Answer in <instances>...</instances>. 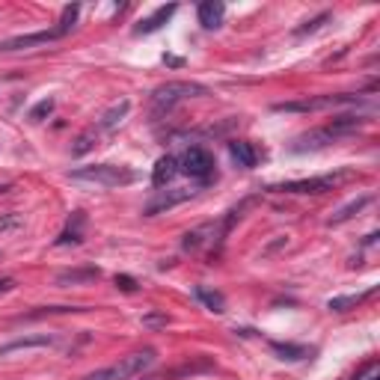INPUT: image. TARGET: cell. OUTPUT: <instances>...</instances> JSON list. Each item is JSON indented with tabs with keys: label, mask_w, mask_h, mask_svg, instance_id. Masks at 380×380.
<instances>
[{
	"label": "cell",
	"mask_w": 380,
	"mask_h": 380,
	"mask_svg": "<svg viewBox=\"0 0 380 380\" xmlns=\"http://www.w3.org/2000/svg\"><path fill=\"white\" fill-rule=\"evenodd\" d=\"M199 95H208V86L193 84V81H166V84H161V86L152 93L155 116L170 113L175 104L187 102V98H199Z\"/></svg>",
	"instance_id": "6da1fadb"
},
{
	"label": "cell",
	"mask_w": 380,
	"mask_h": 380,
	"mask_svg": "<svg viewBox=\"0 0 380 380\" xmlns=\"http://www.w3.org/2000/svg\"><path fill=\"white\" fill-rule=\"evenodd\" d=\"M155 360H158V354H155L152 348H146V351H137V354L122 356L119 363H113V365L102 368V372L86 374L84 380H131V377L143 374V372H146V368H152V365H155Z\"/></svg>",
	"instance_id": "7a4b0ae2"
},
{
	"label": "cell",
	"mask_w": 380,
	"mask_h": 380,
	"mask_svg": "<svg viewBox=\"0 0 380 380\" xmlns=\"http://www.w3.org/2000/svg\"><path fill=\"white\" fill-rule=\"evenodd\" d=\"M74 182H89L98 187H125L131 182H137V173L128 166H116V164H93V166H81L72 170Z\"/></svg>",
	"instance_id": "3957f363"
},
{
	"label": "cell",
	"mask_w": 380,
	"mask_h": 380,
	"mask_svg": "<svg viewBox=\"0 0 380 380\" xmlns=\"http://www.w3.org/2000/svg\"><path fill=\"white\" fill-rule=\"evenodd\" d=\"M214 155H211L208 149L203 146H190L184 155H182V161H178V173H187L190 178H196V182H211L214 178Z\"/></svg>",
	"instance_id": "277c9868"
},
{
	"label": "cell",
	"mask_w": 380,
	"mask_h": 380,
	"mask_svg": "<svg viewBox=\"0 0 380 380\" xmlns=\"http://www.w3.org/2000/svg\"><path fill=\"white\" fill-rule=\"evenodd\" d=\"M342 178H348V173L321 175V178H303V182H283V184H271L267 190H279V193H327V190L336 187Z\"/></svg>",
	"instance_id": "5b68a950"
},
{
	"label": "cell",
	"mask_w": 380,
	"mask_h": 380,
	"mask_svg": "<svg viewBox=\"0 0 380 380\" xmlns=\"http://www.w3.org/2000/svg\"><path fill=\"white\" fill-rule=\"evenodd\" d=\"M339 104H363L360 95H324V98H309V102H288L276 104V113H306V110H321V107H339Z\"/></svg>",
	"instance_id": "8992f818"
},
{
	"label": "cell",
	"mask_w": 380,
	"mask_h": 380,
	"mask_svg": "<svg viewBox=\"0 0 380 380\" xmlns=\"http://www.w3.org/2000/svg\"><path fill=\"white\" fill-rule=\"evenodd\" d=\"M65 33L60 27H51V30H39V33H27V36H13V39H3L0 42V51H24V48H36V45H48V42H57L63 39Z\"/></svg>",
	"instance_id": "52a82bcc"
},
{
	"label": "cell",
	"mask_w": 380,
	"mask_h": 380,
	"mask_svg": "<svg viewBox=\"0 0 380 380\" xmlns=\"http://www.w3.org/2000/svg\"><path fill=\"white\" fill-rule=\"evenodd\" d=\"M190 196H193V190H184V187H178V190H158V196L149 199V203H146V208H143V214H146V217L164 214V211H170V208H175V205L187 203Z\"/></svg>",
	"instance_id": "ba28073f"
},
{
	"label": "cell",
	"mask_w": 380,
	"mask_h": 380,
	"mask_svg": "<svg viewBox=\"0 0 380 380\" xmlns=\"http://www.w3.org/2000/svg\"><path fill=\"white\" fill-rule=\"evenodd\" d=\"M60 336H54V333H36V336H21V339H13L9 345H0V356H9L15 351H30V348H51V345H57Z\"/></svg>",
	"instance_id": "9c48e42d"
},
{
	"label": "cell",
	"mask_w": 380,
	"mask_h": 380,
	"mask_svg": "<svg viewBox=\"0 0 380 380\" xmlns=\"http://www.w3.org/2000/svg\"><path fill=\"white\" fill-rule=\"evenodd\" d=\"M84 226H86V214H84V211H72L69 223H65V229L60 232V238H57V247L81 244V241H84Z\"/></svg>",
	"instance_id": "30bf717a"
},
{
	"label": "cell",
	"mask_w": 380,
	"mask_h": 380,
	"mask_svg": "<svg viewBox=\"0 0 380 380\" xmlns=\"http://www.w3.org/2000/svg\"><path fill=\"white\" fill-rule=\"evenodd\" d=\"M223 15H226V6H223L220 0H205V3H199V9H196V18L205 30H217L223 24Z\"/></svg>",
	"instance_id": "8fae6325"
},
{
	"label": "cell",
	"mask_w": 380,
	"mask_h": 380,
	"mask_svg": "<svg viewBox=\"0 0 380 380\" xmlns=\"http://www.w3.org/2000/svg\"><path fill=\"white\" fill-rule=\"evenodd\" d=\"M229 155L235 158V164L244 166V170H253V166L259 164V149H255L250 140H232L229 143Z\"/></svg>",
	"instance_id": "7c38bea8"
},
{
	"label": "cell",
	"mask_w": 380,
	"mask_h": 380,
	"mask_svg": "<svg viewBox=\"0 0 380 380\" xmlns=\"http://www.w3.org/2000/svg\"><path fill=\"white\" fill-rule=\"evenodd\" d=\"M98 276H102V271H98V267H74V271H63V274H57V279H54V283L63 285V288H69V285L95 283Z\"/></svg>",
	"instance_id": "4fadbf2b"
},
{
	"label": "cell",
	"mask_w": 380,
	"mask_h": 380,
	"mask_svg": "<svg viewBox=\"0 0 380 380\" xmlns=\"http://www.w3.org/2000/svg\"><path fill=\"white\" fill-rule=\"evenodd\" d=\"M175 3H170V6H161V9H155V13L149 15V18H143L137 27H134V33H137V36H143V33H155V30H161L166 21H170L173 15H175Z\"/></svg>",
	"instance_id": "5bb4252c"
},
{
	"label": "cell",
	"mask_w": 380,
	"mask_h": 380,
	"mask_svg": "<svg viewBox=\"0 0 380 380\" xmlns=\"http://www.w3.org/2000/svg\"><path fill=\"white\" fill-rule=\"evenodd\" d=\"M175 175H178V158L164 155V158H158V164H155V170H152V184L164 187V184H170Z\"/></svg>",
	"instance_id": "9a60e30c"
},
{
	"label": "cell",
	"mask_w": 380,
	"mask_h": 380,
	"mask_svg": "<svg viewBox=\"0 0 380 380\" xmlns=\"http://www.w3.org/2000/svg\"><path fill=\"white\" fill-rule=\"evenodd\" d=\"M372 193H363V196H356V199H351V203L348 205H342L339 211H336V214H333L327 223H330V226H342V223H348L351 217H356V214H360V211L368 205V203H372Z\"/></svg>",
	"instance_id": "2e32d148"
},
{
	"label": "cell",
	"mask_w": 380,
	"mask_h": 380,
	"mask_svg": "<svg viewBox=\"0 0 380 380\" xmlns=\"http://www.w3.org/2000/svg\"><path fill=\"white\" fill-rule=\"evenodd\" d=\"M214 235H217L214 223H205V226H199V229H193V232H187V235H184L182 247H184L187 253H196L199 247H205L208 241H214ZM217 241H220V238H217Z\"/></svg>",
	"instance_id": "e0dca14e"
},
{
	"label": "cell",
	"mask_w": 380,
	"mask_h": 380,
	"mask_svg": "<svg viewBox=\"0 0 380 380\" xmlns=\"http://www.w3.org/2000/svg\"><path fill=\"white\" fill-rule=\"evenodd\" d=\"M128 110H131V102H128V98H122V102H116L113 107H107L104 113H102V119H98V131H113L119 122L128 116Z\"/></svg>",
	"instance_id": "ac0fdd59"
},
{
	"label": "cell",
	"mask_w": 380,
	"mask_h": 380,
	"mask_svg": "<svg viewBox=\"0 0 380 380\" xmlns=\"http://www.w3.org/2000/svg\"><path fill=\"white\" fill-rule=\"evenodd\" d=\"M193 297H196L205 309L217 312V315H223V312H226V297H223L220 292H211V288H205V285H196V288H193Z\"/></svg>",
	"instance_id": "d6986e66"
},
{
	"label": "cell",
	"mask_w": 380,
	"mask_h": 380,
	"mask_svg": "<svg viewBox=\"0 0 380 380\" xmlns=\"http://www.w3.org/2000/svg\"><path fill=\"white\" fill-rule=\"evenodd\" d=\"M98 134H102L98 128H86V131L81 134V137L74 140V146H72V155H74V158H81V155H86L89 149H95V143H98Z\"/></svg>",
	"instance_id": "ffe728a7"
},
{
	"label": "cell",
	"mask_w": 380,
	"mask_h": 380,
	"mask_svg": "<svg viewBox=\"0 0 380 380\" xmlns=\"http://www.w3.org/2000/svg\"><path fill=\"white\" fill-rule=\"evenodd\" d=\"M374 294V288H368V292H363V294H348V297H333L330 300V309L333 312H345V309H351V306H356V303H363L365 297H372Z\"/></svg>",
	"instance_id": "44dd1931"
},
{
	"label": "cell",
	"mask_w": 380,
	"mask_h": 380,
	"mask_svg": "<svg viewBox=\"0 0 380 380\" xmlns=\"http://www.w3.org/2000/svg\"><path fill=\"white\" fill-rule=\"evenodd\" d=\"M271 348H274V354H279V360H303V356H306V348H303V345H283V342H274Z\"/></svg>",
	"instance_id": "7402d4cb"
},
{
	"label": "cell",
	"mask_w": 380,
	"mask_h": 380,
	"mask_svg": "<svg viewBox=\"0 0 380 380\" xmlns=\"http://www.w3.org/2000/svg\"><path fill=\"white\" fill-rule=\"evenodd\" d=\"M51 113H54V98H42L39 104H33V107H30L27 119H30V122H42V119H48Z\"/></svg>",
	"instance_id": "603a6c76"
},
{
	"label": "cell",
	"mask_w": 380,
	"mask_h": 380,
	"mask_svg": "<svg viewBox=\"0 0 380 380\" xmlns=\"http://www.w3.org/2000/svg\"><path fill=\"white\" fill-rule=\"evenodd\" d=\"M77 15H81V6H77V3H72V6H65L63 9V15H60V30L65 33V36H69V33H72V27H74V21H77Z\"/></svg>",
	"instance_id": "cb8c5ba5"
},
{
	"label": "cell",
	"mask_w": 380,
	"mask_h": 380,
	"mask_svg": "<svg viewBox=\"0 0 380 380\" xmlns=\"http://www.w3.org/2000/svg\"><path fill=\"white\" fill-rule=\"evenodd\" d=\"M327 21H330V13H321L318 18H312V21H306V24H303V27H297V30H294V36H306V33H315L318 27H324V24H327Z\"/></svg>",
	"instance_id": "d4e9b609"
},
{
	"label": "cell",
	"mask_w": 380,
	"mask_h": 380,
	"mask_svg": "<svg viewBox=\"0 0 380 380\" xmlns=\"http://www.w3.org/2000/svg\"><path fill=\"white\" fill-rule=\"evenodd\" d=\"M143 324H146V327H166V324H170V318L161 315V312H152V315L143 318Z\"/></svg>",
	"instance_id": "484cf974"
},
{
	"label": "cell",
	"mask_w": 380,
	"mask_h": 380,
	"mask_svg": "<svg viewBox=\"0 0 380 380\" xmlns=\"http://www.w3.org/2000/svg\"><path fill=\"white\" fill-rule=\"evenodd\" d=\"M356 380H380V365L377 363H368L363 374H356Z\"/></svg>",
	"instance_id": "4316f807"
},
{
	"label": "cell",
	"mask_w": 380,
	"mask_h": 380,
	"mask_svg": "<svg viewBox=\"0 0 380 380\" xmlns=\"http://www.w3.org/2000/svg\"><path fill=\"white\" fill-rule=\"evenodd\" d=\"M116 288H122V292H137V283L131 276H116Z\"/></svg>",
	"instance_id": "83f0119b"
},
{
	"label": "cell",
	"mask_w": 380,
	"mask_h": 380,
	"mask_svg": "<svg viewBox=\"0 0 380 380\" xmlns=\"http://www.w3.org/2000/svg\"><path fill=\"white\" fill-rule=\"evenodd\" d=\"M18 214H9V217H3V220H0V232H6V229H15L18 226Z\"/></svg>",
	"instance_id": "f1b7e54d"
},
{
	"label": "cell",
	"mask_w": 380,
	"mask_h": 380,
	"mask_svg": "<svg viewBox=\"0 0 380 380\" xmlns=\"http://www.w3.org/2000/svg\"><path fill=\"white\" fill-rule=\"evenodd\" d=\"M13 288H15V279H13V276H3V279H0V294H3V292H13Z\"/></svg>",
	"instance_id": "f546056e"
},
{
	"label": "cell",
	"mask_w": 380,
	"mask_h": 380,
	"mask_svg": "<svg viewBox=\"0 0 380 380\" xmlns=\"http://www.w3.org/2000/svg\"><path fill=\"white\" fill-rule=\"evenodd\" d=\"M146 380H161V377H146Z\"/></svg>",
	"instance_id": "4dcf8cb0"
}]
</instances>
